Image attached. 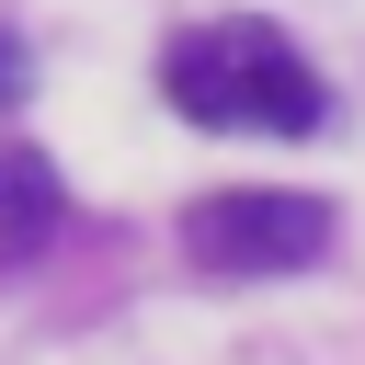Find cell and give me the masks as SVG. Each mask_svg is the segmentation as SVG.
I'll list each match as a JSON object with an SVG mask.
<instances>
[{
  "mask_svg": "<svg viewBox=\"0 0 365 365\" xmlns=\"http://www.w3.org/2000/svg\"><path fill=\"white\" fill-rule=\"evenodd\" d=\"M160 91H171V114L228 125V137H308V125L331 114L319 68H308L274 23H194V34H171Z\"/></svg>",
  "mask_w": 365,
  "mask_h": 365,
  "instance_id": "obj_1",
  "label": "cell"
},
{
  "mask_svg": "<svg viewBox=\"0 0 365 365\" xmlns=\"http://www.w3.org/2000/svg\"><path fill=\"white\" fill-rule=\"evenodd\" d=\"M0 80H11V34H0Z\"/></svg>",
  "mask_w": 365,
  "mask_h": 365,
  "instance_id": "obj_4",
  "label": "cell"
},
{
  "mask_svg": "<svg viewBox=\"0 0 365 365\" xmlns=\"http://www.w3.org/2000/svg\"><path fill=\"white\" fill-rule=\"evenodd\" d=\"M57 240V160L46 148H0V274H23Z\"/></svg>",
  "mask_w": 365,
  "mask_h": 365,
  "instance_id": "obj_3",
  "label": "cell"
},
{
  "mask_svg": "<svg viewBox=\"0 0 365 365\" xmlns=\"http://www.w3.org/2000/svg\"><path fill=\"white\" fill-rule=\"evenodd\" d=\"M319 251H331V205L319 194L240 182V194H194L182 205V262L217 274V285H262V274H297Z\"/></svg>",
  "mask_w": 365,
  "mask_h": 365,
  "instance_id": "obj_2",
  "label": "cell"
}]
</instances>
